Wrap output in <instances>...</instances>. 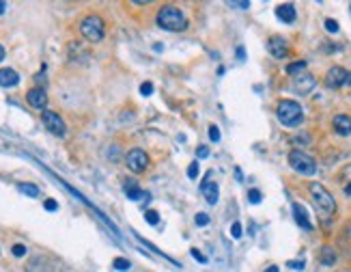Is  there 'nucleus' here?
<instances>
[{
	"label": "nucleus",
	"instance_id": "13",
	"mask_svg": "<svg viewBox=\"0 0 351 272\" xmlns=\"http://www.w3.org/2000/svg\"><path fill=\"white\" fill-rule=\"evenodd\" d=\"M200 192H203V197L207 199V203L209 205H216L218 199H220V190H218V184L211 182V180H205L200 184Z\"/></svg>",
	"mask_w": 351,
	"mask_h": 272
},
{
	"label": "nucleus",
	"instance_id": "30",
	"mask_svg": "<svg viewBox=\"0 0 351 272\" xmlns=\"http://www.w3.org/2000/svg\"><path fill=\"white\" fill-rule=\"evenodd\" d=\"M196 225H200V227H205V225H209V216H207L205 212H200V214H196Z\"/></svg>",
	"mask_w": 351,
	"mask_h": 272
},
{
	"label": "nucleus",
	"instance_id": "7",
	"mask_svg": "<svg viewBox=\"0 0 351 272\" xmlns=\"http://www.w3.org/2000/svg\"><path fill=\"white\" fill-rule=\"evenodd\" d=\"M127 167H130V171H134V173H142V171H147L149 167V156L142 152V149H132L130 154H127Z\"/></svg>",
	"mask_w": 351,
	"mask_h": 272
},
{
	"label": "nucleus",
	"instance_id": "33",
	"mask_svg": "<svg viewBox=\"0 0 351 272\" xmlns=\"http://www.w3.org/2000/svg\"><path fill=\"white\" fill-rule=\"evenodd\" d=\"M44 207H46L48 212H56V210H59V203H56L54 199H48V201L44 203Z\"/></svg>",
	"mask_w": 351,
	"mask_h": 272
},
{
	"label": "nucleus",
	"instance_id": "25",
	"mask_svg": "<svg viewBox=\"0 0 351 272\" xmlns=\"http://www.w3.org/2000/svg\"><path fill=\"white\" fill-rule=\"evenodd\" d=\"M241 233H243V231H241V223H237V220H235V223L231 225V235H233L235 240H239Z\"/></svg>",
	"mask_w": 351,
	"mask_h": 272
},
{
	"label": "nucleus",
	"instance_id": "28",
	"mask_svg": "<svg viewBox=\"0 0 351 272\" xmlns=\"http://www.w3.org/2000/svg\"><path fill=\"white\" fill-rule=\"evenodd\" d=\"M209 141H211V143H218V141H220V130H218V125H209Z\"/></svg>",
	"mask_w": 351,
	"mask_h": 272
},
{
	"label": "nucleus",
	"instance_id": "16",
	"mask_svg": "<svg viewBox=\"0 0 351 272\" xmlns=\"http://www.w3.org/2000/svg\"><path fill=\"white\" fill-rule=\"evenodd\" d=\"M18 82H20V76L16 69H11V67L0 69V87L11 89V87H18Z\"/></svg>",
	"mask_w": 351,
	"mask_h": 272
},
{
	"label": "nucleus",
	"instance_id": "31",
	"mask_svg": "<svg viewBox=\"0 0 351 272\" xmlns=\"http://www.w3.org/2000/svg\"><path fill=\"white\" fill-rule=\"evenodd\" d=\"M286 266H289L291 270H304V268H306V263H304L302 259H295V261H289Z\"/></svg>",
	"mask_w": 351,
	"mask_h": 272
},
{
	"label": "nucleus",
	"instance_id": "35",
	"mask_svg": "<svg viewBox=\"0 0 351 272\" xmlns=\"http://www.w3.org/2000/svg\"><path fill=\"white\" fill-rule=\"evenodd\" d=\"M228 7H233V9H248L250 3L248 0H241V3H228Z\"/></svg>",
	"mask_w": 351,
	"mask_h": 272
},
{
	"label": "nucleus",
	"instance_id": "38",
	"mask_svg": "<svg viewBox=\"0 0 351 272\" xmlns=\"http://www.w3.org/2000/svg\"><path fill=\"white\" fill-rule=\"evenodd\" d=\"M5 11H7V3H3V0H0V16H3Z\"/></svg>",
	"mask_w": 351,
	"mask_h": 272
},
{
	"label": "nucleus",
	"instance_id": "14",
	"mask_svg": "<svg viewBox=\"0 0 351 272\" xmlns=\"http://www.w3.org/2000/svg\"><path fill=\"white\" fill-rule=\"evenodd\" d=\"M276 18L280 20V22H284V24H293V22H295V18H297V11H295V7H293L291 3H284V5L276 7Z\"/></svg>",
	"mask_w": 351,
	"mask_h": 272
},
{
	"label": "nucleus",
	"instance_id": "27",
	"mask_svg": "<svg viewBox=\"0 0 351 272\" xmlns=\"http://www.w3.org/2000/svg\"><path fill=\"white\" fill-rule=\"evenodd\" d=\"M11 253L16 255V257H24L26 255V246L24 244H13L11 246Z\"/></svg>",
	"mask_w": 351,
	"mask_h": 272
},
{
	"label": "nucleus",
	"instance_id": "24",
	"mask_svg": "<svg viewBox=\"0 0 351 272\" xmlns=\"http://www.w3.org/2000/svg\"><path fill=\"white\" fill-rule=\"evenodd\" d=\"M248 201L256 205V203H261V201H263V195H261L259 190H250V192H248Z\"/></svg>",
	"mask_w": 351,
	"mask_h": 272
},
{
	"label": "nucleus",
	"instance_id": "29",
	"mask_svg": "<svg viewBox=\"0 0 351 272\" xmlns=\"http://www.w3.org/2000/svg\"><path fill=\"white\" fill-rule=\"evenodd\" d=\"M188 177H190V180H196V177H198V162H192L188 167Z\"/></svg>",
	"mask_w": 351,
	"mask_h": 272
},
{
	"label": "nucleus",
	"instance_id": "15",
	"mask_svg": "<svg viewBox=\"0 0 351 272\" xmlns=\"http://www.w3.org/2000/svg\"><path fill=\"white\" fill-rule=\"evenodd\" d=\"M293 218H295V223L302 229L312 231V223H310V218H308V212H306V207L302 203H293Z\"/></svg>",
	"mask_w": 351,
	"mask_h": 272
},
{
	"label": "nucleus",
	"instance_id": "36",
	"mask_svg": "<svg viewBox=\"0 0 351 272\" xmlns=\"http://www.w3.org/2000/svg\"><path fill=\"white\" fill-rule=\"evenodd\" d=\"M196 156H198V158H207V156H209V147H198L196 149Z\"/></svg>",
	"mask_w": 351,
	"mask_h": 272
},
{
	"label": "nucleus",
	"instance_id": "11",
	"mask_svg": "<svg viewBox=\"0 0 351 272\" xmlns=\"http://www.w3.org/2000/svg\"><path fill=\"white\" fill-rule=\"evenodd\" d=\"M314 84H317L314 76H310V74H299V76H295V80H293V89H295L297 93H302V95H306V93H310V91L314 89Z\"/></svg>",
	"mask_w": 351,
	"mask_h": 272
},
{
	"label": "nucleus",
	"instance_id": "10",
	"mask_svg": "<svg viewBox=\"0 0 351 272\" xmlns=\"http://www.w3.org/2000/svg\"><path fill=\"white\" fill-rule=\"evenodd\" d=\"M267 50L274 59H284L286 52H289V44H286L284 37H271L267 41Z\"/></svg>",
	"mask_w": 351,
	"mask_h": 272
},
{
	"label": "nucleus",
	"instance_id": "40",
	"mask_svg": "<svg viewBox=\"0 0 351 272\" xmlns=\"http://www.w3.org/2000/svg\"><path fill=\"white\" fill-rule=\"evenodd\" d=\"M3 59H5V48L0 46V61H3Z\"/></svg>",
	"mask_w": 351,
	"mask_h": 272
},
{
	"label": "nucleus",
	"instance_id": "41",
	"mask_svg": "<svg viewBox=\"0 0 351 272\" xmlns=\"http://www.w3.org/2000/svg\"><path fill=\"white\" fill-rule=\"evenodd\" d=\"M345 192H347V195L351 197V184H349V186H347V188H345Z\"/></svg>",
	"mask_w": 351,
	"mask_h": 272
},
{
	"label": "nucleus",
	"instance_id": "22",
	"mask_svg": "<svg viewBox=\"0 0 351 272\" xmlns=\"http://www.w3.org/2000/svg\"><path fill=\"white\" fill-rule=\"evenodd\" d=\"M112 266L117 268V270H130V259H125V257H114V261H112Z\"/></svg>",
	"mask_w": 351,
	"mask_h": 272
},
{
	"label": "nucleus",
	"instance_id": "5",
	"mask_svg": "<svg viewBox=\"0 0 351 272\" xmlns=\"http://www.w3.org/2000/svg\"><path fill=\"white\" fill-rule=\"evenodd\" d=\"M289 164L293 171H297L299 175H306L310 177L314 175V171H317V162H314V158H310L308 154L299 152V149H293V152L289 154Z\"/></svg>",
	"mask_w": 351,
	"mask_h": 272
},
{
	"label": "nucleus",
	"instance_id": "8",
	"mask_svg": "<svg viewBox=\"0 0 351 272\" xmlns=\"http://www.w3.org/2000/svg\"><path fill=\"white\" fill-rule=\"evenodd\" d=\"M347 78H349V71L345 67H332L325 74V84L329 89H340L342 84H347Z\"/></svg>",
	"mask_w": 351,
	"mask_h": 272
},
{
	"label": "nucleus",
	"instance_id": "39",
	"mask_svg": "<svg viewBox=\"0 0 351 272\" xmlns=\"http://www.w3.org/2000/svg\"><path fill=\"white\" fill-rule=\"evenodd\" d=\"M265 272H278V266H269V268L265 270Z\"/></svg>",
	"mask_w": 351,
	"mask_h": 272
},
{
	"label": "nucleus",
	"instance_id": "37",
	"mask_svg": "<svg viewBox=\"0 0 351 272\" xmlns=\"http://www.w3.org/2000/svg\"><path fill=\"white\" fill-rule=\"evenodd\" d=\"M237 56H239V61H246V50H243L241 46L237 48Z\"/></svg>",
	"mask_w": 351,
	"mask_h": 272
},
{
	"label": "nucleus",
	"instance_id": "12",
	"mask_svg": "<svg viewBox=\"0 0 351 272\" xmlns=\"http://www.w3.org/2000/svg\"><path fill=\"white\" fill-rule=\"evenodd\" d=\"M26 99H28V104L33 106V108H46V104H48V93L46 89H39V87H35L26 93Z\"/></svg>",
	"mask_w": 351,
	"mask_h": 272
},
{
	"label": "nucleus",
	"instance_id": "6",
	"mask_svg": "<svg viewBox=\"0 0 351 272\" xmlns=\"http://www.w3.org/2000/svg\"><path fill=\"white\" fill-rule=\"evenodd\" d=\"M41 119H44V125H46L52 134H56V136H65V132H67L65 121H63L54 110H44V112H41Z\"/></svg>",
	"mask_w": 351,
	"mask_h": 272
},
{
	"label": "nucleus",
	"instance_id": "42",
	"mask_svg": "<svg viewBox=\"0 0 351 272\" xmlns=\"http://www.w3.org/2000/svg\"><path fill=\"white\" fill-rule=\"evenodd\" d=\"M347 84H351V74H349V78H347Z\"/></svg>",
	"mask_w": 351,
	"mask_h": 272
},
{
	"label": "nucleus",
	"instance_id": "20",
	"mask_svg": "<svg viewBox=\"0 0 351 272\" xmlns=\"http://www.w3.org/2000/svg\"><path fill=\"white\" fill-rule=\"evenodd\" d=\"M18 190L22 192V195H26V197H39V188L35 184H26V182H22V184H18Z\"/></svg>",
	"mask_w": 351,
	"mask_h": 272
},
{
	"label": "nucleus",
	"instance_id": "9",
	"mask_svg": "<svg viewBox=\"0 0 351 272\" xmlns=\"http://www.w3.org/2000/svg\"><path fill=\"white\" fill-rule=\"evenodd\" d=\"M26 272H54V266L46 255H35V257L28 259Z\"/></svg>",
	"mask_w": 351,
	"mask_h": 272
},
{
	"label": "nucleus",
	"instance_id": "21",
	"mask_svg": "<svg viewBox=\"0 0 351 272\" xmlns=\"http://www.w3.org/2000/svg\"><path fill=\"white\" fill-rule=\"evenodd\" d=\"M304 69H306V61H297V63H291V65L286 67V74L297 76L299 71H304Z\"/></svg>",
	"mask_w": 351,
	"mask_h": 272
},
{
	"label": "nucleus",
	"instance_id": "34",
	"mask_svg": "<svg viewBox=\"0 0 351 272\" xmlns=\"http://www.w3.org/2000/svg\"><path fill=\"white\" fill-rule=\"evenodd\" d=\"M190 253H192V257H194V259H196V261H200V263H207V257H205L203 253H198V250H196V248H192V250H190Z\"/></svg>",
	"mask_w": 351,
	"mask_h": 272
},
{
	"label": "nucleus",
	"instance_id": "17",
	"mask_svg": "<svg viewBox=\"0 0 351 272\" xmlns=\"http://www.w3.org/2000/svg\"><path fill=\"white\" fill-rule=\"evenodd\" d=\"M332 125H334L336 134H340V136L351 134V117H347V114H336V117L332 119Z\"/></svg>",
	"mask_w": 351,
	"mask_h": 272
},
{
	"label": "nucleus",
	"instance_id": "2",
	"mask_svg": "<svg viewBox=\"0 0 351 272\" xmlns=\"http://www.w3.org/2000/svg\"><path fill=\"white\" fill-rule=\"evenodd\" d=\"M276 114H278V121L284 125V127H295L302 123L304 119V110L302 106L293 99H280L276 106Z\"/></svg>",
	"mask_w": 351,
	"mask_h": 272
},
{
	"label": "nucleus",
	"instance_id": "18",
	"mask_svg": "<svg viewBox=\"0 0 351 272\" xmlns=\"http://www.w3.org/2000/svg\"><path fill=\"white\" fill-rule=\"evenodd\" d=\"M319 261H321V266H334L336 263V253H334V248L332 246H321V253H319Z\"/></svg>",
	"mask_w": 351,
	"mask_h": 272
},
{
	"label": "nucleus",
	"instance_id": "26",
	"mask_svg": "<svg viewBox=\"0 0 351 272\" xmlns=\"http://www.w3.org/2000/svg\"><path fill=\"white\" fill-rule=\"evenodd\" d=\"M325 31L327 33H338V22H336V20H325Z\"/></svg>",
	"mask_w": 351,
	"mask_h": 272
},
{
	"label": "nucleus",
	"instance_id": "23",
	"mask_svg": "<svg viewBox=\"0 0 351 272\" xmlns=\"http://www.w3.org/2000/svg\"><path fill=\"white\" fill-rule=\"evenodd\" d=\"M145 220H147L149 225H157V223H160V216H157L155 210H147L145 212Z\"/></svg>",
	"mask_w": 351,
	"mask_h": 272
},
{
	"label": "nucleus",
	"instance_id": "1",
	"mask_svg": "<svg viewBox=\"0 0 351 272\" xmlns=\"http://www.w3.org/2000/svg\"><path fill=\"white\" fill-rule=\"evenodd\" d=\"M157 26L164 28V31H170V33H179L183 31L188 22H185V16L183 11L179 9L175 5H164L160 11H157Z\"/></svg>",
	"mask_w": 351,
	"mask_h": 272
},
{
	"label": "nucleus",
	"instance_id": "4",
	"mask_svg": "<svg viewBox=\"0 0 351 272\" xmlns=\"http://www.w3.org/2000/svg\"><path fill=\"white\" fill-rule=\"evenodd\" d=\"M80 33L84 39L93 41V44H99L106 35V26H104V20L99 16H87L80 22Z\"/></svg>",
	"mask_w": 351,
	"mask_h": 272
},
{
	"label": "nucleus",
	"instance_id": "32",
	"mask_svg": "<svg viewBox=\"0 0 351 272\" xmlns=\"http://www.w3.org/2000/svg\"><path fill=\"white\" fill-rule=\"evenodd\" d=\"M140 93H142V95H151V93H153V84L151 82H142L140 84Z\"/></svg>",
	"mask_w": 351,
	"mask_h": 272
},
{
	"label": "nucleus",
	"instance_id": "3",
	"mask_svg": "<svg viewBox=\"0 0 351 272\" xmlns=\"http://www.w3.org/2000/svg\"><path fill=\"white\" fill-rule=\"evenodd\" d=\"M310 195H312V201H314V205L319 207L321 214H325V216H332V214L336 212V201H334V197L329 195V190L325 188V186L312 182V184H310Z\"/></svg>",
	"mask_w": 351,
	"mask_h": 272
},
{
	"label": "nucleus",
	"instance_id": "19",
	"mask_svg": "<svg viewBox=\"0 0 351 272\" xmlns=\"http://www.w3.org/2000/svg\"><path fill=\"white\" fill-rule=\"evenodd\" d=\"M125 195H127L130 201H140L142 197H147V192L142 190V188H138V186L132 182V184H125Z\"/></svg>",
	"mask_w": 351,
	"mask_h": 272
}]
</instances>
